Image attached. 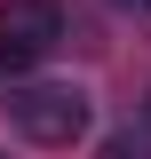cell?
<instances>
[{
  "mask_svg": "<svg viewBox=\"0 0 151 159\" xmlns=\"http://www.w3.org/2000/svg\"><path fill=\"white\" fill-rule=\"evenodd\" d=\"M8 111H16L24 143H40V151H64V143L88 135V96L80 88H24Z\"/></svg>",
  "mask_w": 151,
  "mask_h": 159,
  "instance_id": "cell-1",
  "label": "cell"
},
{
  "mask_svg": "<svg viewBox=\"0 0 151 159\" xmlns=\"http://www.w3.org/2000/svg\"><path fill=\"white\" fill-rule=\"evenodd\" d=\"M64 40V8L56 0H0V64H32Z\"/></svg>",
  "mask_w": 151,
  "mask_h": 159,
  "instance_id": "cell-2",
  "label": "cell"
},
{
  "mask_svg": "<svg viewBox=\"0 0 151 159\" xmlns=\"http://www.w3.org/2000/svg\"><path fill=\"white\" fill-rule=\"evenodd\" d=\"M95 159H151V143H143V135H112Z\"/></svg>",
  "mask_w": 151,
  "mask_h": 159,
  "instance_id": "cell-3",
  "label": "cell"
},
{
  "mask_svg": "<svg viewBox=\"0 0 151 159\" xmlns=\"http://www.w3.org/2000/svg\"><path fill=\"white\" fill-rule=\"evenodd\" d=\"M103 8H119V16H135V8H151V0H103Z\"/></svg>",
  "mask_w": 151,
  "mask_h": 159,
  "instance_id": "cell-4",
  "label": "cell"
},
{
  "mask_svg": "<svg viewBox=\"0 0 151 159\" xmlns=\"http://www.w3.org/2000/svg\"><path fill=\"white\" fill-rule=\"evenodd\" d=\"M0 159H8V151H0Z\"/></svg>",
  "mask_w": 151,
  "mask_h": 159,
  "instance_id": "cell-5",
  "label": "cell"
}]
</instances>
